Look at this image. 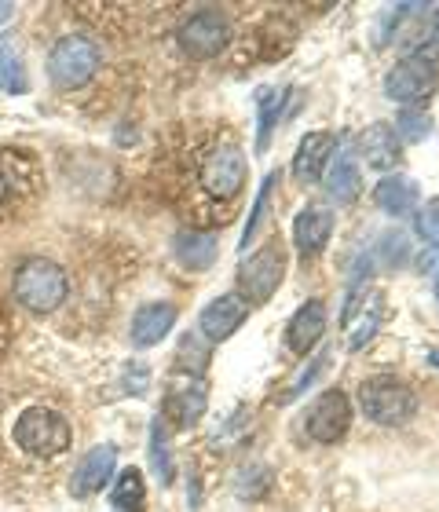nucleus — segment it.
Listing matches in <instances>:
<instances>
[{
  "label": "nucleus",
  "instance_id": "412c9836",
  "mask_svg": "<svg viewBox=\"0 0 439 512\" xmlns=\"http://www.w3.org/2000/svg\"><path fill=\"white\" fill-rule=\"evenodd\" d=\"M176 256H180L183 267L205 271V267H213V260H216V238L198 235V231H183V235H176Z\"/></svg>",
  "mask_w": 439,
  "mask_h": 512
},
{
  "label": "nucleus",
  "instance_id": "39448f33",
  "mask_svg": "<svg viewBox=\"0 0 439 512\" xmlns=\"http://www.w3.org/2000/svg\"><path fill=\"white\" fill-rule=\"evenodd\" d=\"M436 85H439L436 63H432L425 52H418V55H407L403 63H396L388 70L385 96L392 99V103H399L403 110H410V107H421V103L436 92Z\"/></svg>",
  "mask_w": 439,
  "mask_h": 512
},
{
  "label": "nucleus",
  "instance_id": "c85d7f7f",
  "mask_svg": "<svg viewBox=\"0 0 439 512\" xmlns=\"http://www.w3.org/2000/svg\"><path fill=\"white\" fill-rule=\"evenodd\" d=\"M418 235L425 238L429 246L439 249V198H436V202H429L418 213Z\"/></svg>",
  "mask_w": 439,
  "mask_h": 512
},
{
  "label": "nucleus",
  "instance_id": "5701e85b",
  "mask_svg": "<svg viewBox=\"0 0 439 512\" xmlns=\"http://www.w3.org/2000/svg\"><path fill=\"white\" fill-rule=\"evenodd\" d=\"M26 77L19 66V48L11 41V33H0V92H22Z\"/></svg>",
  "mask_w": 439,
  "mask_h": 512
},
{
  "label": "nucleus",
  "instance_id": "f8f14e48",
  "mask_svg": "<svg viewBox=\"0 0 439 512\" xmlns=\"http://www.w3.org/2000/svg\"><path fill=\"white\" fill-rule=\"evenodd\" d=\"M37 187V165L26 150H0V205L19 202Z\"/></svg>",
  "mask_w": 439,
  "mask_h": 512
},
{
  "label": "nucleus",
  "instance_id": "dca6fc26",
  "mask_svg": "<svg viewBox=\"0 0 439 512\" xmlns=\"http://www.w3.org/2000/svg\"><path fill=\"white\" fill-rule=\"evenodd\" d=\"M333 235V213L322 205H308L300 209L297 224H293V242H297L300 256H319Z\"/></svg>",
  "mask_w": 439,
  "mask_h": 512
},
{
  "label": "nucleus",
  "instance_id": "0eeeda50",
  "mask_svg": "<svg viewBox=\"0 0 439 512\" xmlns=\"http://www.w3.org/2000/svg\"><path fill=\"white\" fill-rule=\"evenodd\" d=\"M202 187L220 202H231L246 187V154L235 143L213 147L202 161Z\"/></svg>",
  "mask_w": 439,
  "mask_h": 512
},
{
  "label": "nucleus",
  "instance_id": "bb28decb",
  "mask_svg": "<svg viewBox=\"0 0 439 512\" xmlns=\"http://www.w3.org/2000/svg\"><path fill=\"white\" fill-rule=\"evenodd\" d=\"M429 132H432V121H429V114H425V110L410 107V110H403V114H399V121H396L399 143H403V139H407V143H421Z\"/></svg>",
  "mask_w": 439,
  "mask_h": 512
},
{
  "label": "nucleus",
  "instance_id": "9d476101",
  "mask_svg": "<svg viewBox=\"0 0 439 512\" xmlns=\"http://www.w3.org/2000/svg\"><path fill=\"white\" fill-rule=\"evenodd\" d=\"M249 319V300L242 293H224L205 304L202 319H198V330L209 344L227 341L235 330H242V322Z\"/></svg>",
  "mask_w": 439,
  "mask_h": 512
},
{
  "label": "nucleus",
  "instance_id": "f257e3e1",
  "mask_svg": "<svg viewBox=\"0 0 439 512\" xmlns=\"http://www.w3.org/2000/svg\"><path fill=\"white\" fill-rule=\"evenodd\" d=\"M11 293L26 311H37V315H48L66 300L70 293V278L55 260H44V256H33V260H22L19 271H15V282H11Z\"/></svg>",
  "mask_w": 439,
  "mask_h": 512
},
{
  "label": "nucleus",
  "instance_id": "1a4fd4ad",
  "mask_svg": "<svg viewBox=\"0 0 439 512\" xmlns=\"http://www.w3.org/2000/svg\"><path fill=\"white\" fill-rule=\"evenodd\" d=\"M231 37V26L220 11H198L180 26V48L191 59H213Z\"/></svg>",
  "mask_w": 439,
  "mask_h": 512
},
{
  "label": "nucleus",
  "instance_id": "a878e982",
  "mask_svg": "<svg viewBox=\"0 0 439 512\" xmlns=\"http://www.w3.org/2000/svg\"><path fill=\"white\" fill-rule=\"evenodd\" d=\"M279 183V172H268L264 176V183H260V194H257V202H253V213H249L246 220V231H242V249H249V242L257 238L260 224H264V216H268V198H271V187Z\"/></svg>",
  "mask_w": 439,
  "mask_h": 512
},
{
  "label": "nucleus",
  "instance_id": "2f4dec72",
  "mask_svg": "<svg viewBox=\"0 0 439 512\" xmlns=\"http://www.w3.org/2000/svg\"><path fill=\"white\" fill-rule=\"evenodd\" d=\"M436 48H439V15H436Z\"/></svg>",
  "mask_w": 439,
  "mask_h": 512
},
{
  "label": "nucleus",
  "instance_id": "473e14b6",
  "mask_svg": "<svg viewBox=\"0 0 439 512\" xmlns=\"http://www.w3.org/2000/svg\"><path fill=\"white\" fill-rule=\"evenodd\" d=\"M436 300H439V275H436Z\"/></svg>",
  "mask_w": 439,
  "mask_h": 512
},
{
  "label": "nucleus",
  "instance_id": "7c9ffc66",
  "mask_svg": "<svg viewBox=\"0 0 439 512\" xmlns=\"http://www.w3.org/2000/svg\"><path fill=\"white\" fill-rule=\"evenodd\" d=\"M429 363H432V366H436V370H439V348H436V352H429Z\"/></svg>",
  "mask_w": 439,
  "mask_h": 512
},
{
  "label": "nucleus",
  "instance_id": "4468645a",
  "mask_svg": "<svg viewBox=\"0 0 439 512\" xmlns=\"http://www.w3.org/2000/svg\"><path fill=\"white\" fill-rule=\"evenodd\" d=\"M322 333H326V304L322 300H308V304H300L297 315L286 326V344L297 355H308L322 341Z\"/></svg>",
  "mask_w": 439,
  "mask_h": 512
},
{
  "label": "nucleus",
  "instance_id": "9b49d317",
  "mask_svg": "<svg viewBox=\"0 0 439 512\" xmlns=\"http://www.w3.org/2000/svg\"><path fill=\"white\" fill-rule=\"evenodd\" d=\"M114 465H118V447H110V443L92 447L85 458H81V465L74 469V476H70V494H74V498H92V494H99L110 483V476H114Z\"/></svg>",
  "mask_w": 439,
  "mask_h": 512
},
{
  "label": "nucleus",
  "instance_id": "a211bd4d",
  "mask_svg": "<svg viewBox=\"0 0 439 512\" xmlns=\"http://www.w3.org/2000/svg\"><path fill=\"white\" fill-rule=\"evenodd\" d=\"M205 384L198 377H187L183 384L169 388V399H165V417H172L176 428H191L198 417L205 414Z\"/></svg>",
  "mask_w": 439,
  "mask_h": 512
},
{
  "label": "nucleus",
  "instance_id": "b1692460",
  "mask_svg": "<svg viewBox=\"0 0 439 512\" xmlns=\"http://www.w3.org/2000/svg\"><path fill=\"white\" fill-rule=\"evenodd\" d=\"M282 103H286V92L260 88V96H257V107H260V139H257V147L260 150H268V139H271V132H275V121H279V114H282Z\"/></svg>",
  "mask_w": 439,
  "mask_h": 512
},
{
  "label": "nucleus",
  "instance_id": "2eb2a0df",
  "mask_svg": "<svg viewBox=\"0 0 439 512\" xmlns=\"http://www.w3.org/2000/svg\"><path fill=\"white\" fill-rule=\"evenodd\" d=\"M333 150H337L333 132H308L300 139L297 158H293V176L300 183H315L322 176V169H326V161L333 158Z\"/></svg>",
  "mask_w": 439,
  "mask_h": 512
},
{
  "label": "nucleus",
  "instance_id": "ddd939ff",
  "mask_svg": "<svg viewBox=\"0 0 439 512\" xmlns=\"http://www.w3.org/2000/svg\"><path fill=\"white\" fill-rule=\"evenodd\" d=\"M176 315L180 311L165 304V300H154V304H143L136 315H132V344L136 348H154L169 337V330L176 326Z\"/></svg>",
  "mask_w": 439,
  "mask_h": 512
},
{
  "label": "nucleus",
  "instance_id": "423d86ee",
  "mask_svg": "<svg viewBox=\"0 0 439 512\" xmlns=\"http://www.w3.org/2000/svg\"><path fill=\"white\" fill-rule=\"evenodd\" d=\"M282 275H286V253L282 246H264L260 253L249 256V264H242L238 271V289L249 304H264V300L275 297V289L282 286Z\"/></svg>",
  "mask_w": 439,
  "mask_h": 512
},
{
  "label": "nucleus",
  "instance_id": "f03ea898",
  "mask_svg": "<svg viewBox=\"0 0 439 512\" xmlns=\"http://www.w3.org/2000/svg\"><path fill=\"white\" fill-rule=\"evenodd\" d=\"M15 447L22 454H30V458H55V454H63L70 447V421H66L59 410L52 406H30L26 414L15 421Z\"/></svg>",
  "mask_w": 439,
  "mask_h": 512
},
{
  "label": "nucleus",
  "instance_id": "6e6552de",
  "mask_svg": "<svg viewBox=\"0 0 439 512\" xmlns=\"http://www.w3.org/2000/svg\"><path fill=\"white\" fill-rule=\"evenodd\" d=\"M352 425V403H348V395L330 388V392H322L315 403H311L308 417H304V428H308V436L315 443H337L344 439Z\"/></svg>",
  "mask_w": 439,
  "mask_h": 512
},
{
  "label": "nucleus",
  "instance_id": "6ab92c4d",
  "mask_svg": "<svg viewBox=\"0 0 439 512\" xmlns=\"http://www.w3.org/2000/svg\"><path fill=\"white\" fill-rule=\"evenodd\" d=\"M326 191L337 205H352L363 191V176H359V161H355L352 150H341L333 158L330 172H326Z\"/></svg>",
  "mask_w": 439,
  "mask_h": 512
},
{
  "label": "nucleus",
  "instance_id": "c756f323",
  "mask_svg": "<svg viewBox=\"0 0 439 512\" xmlns=\"http://www.w3.org/2000/svg\"><path fill=\"white\" fill-rule=\"evenodd\" d=\"M8 15H11V4H4V0H0V22L8 19Z\"/></svg>",
  "mask_w": 439,
  "mask_h": 512
},
{
  "label": "nucleus",
  "instance_id": "aec40b11",
  "mask_svg": "<svg viewBox=\"0 0 439 512\" xmlns=\"http://www.w3.org/2000/svg\"><path fill=\"white\" fill-rule=\"evenodd\" d=\"M374 202L381 205V213H388V216L414 213L421 202L418 183L410 180V176H385V180L374 187Z\"/></svg>",
  "mask_w": 439,
  "mask_h": 512
},
{
  "label": "nucleus",
  "instance_id": "f3484780",
  "mask_svg": "<svg viewBox=\"0 0 439 512\" xmlns=\"http://www.w3.org/2000/svg\"><path fill=\"white\" fill-rule=\"evenodd\" d=\"M359 154H363V161L370 169H392L403 158V143H399L396 128L377 121V125H370L359 136Z\"/></svg>",
  "mask_w": 439,
  "mask_h": 512
},
{
  "label": "nucleus",
  "instance_id": "7ed1b4c3",
  "mask_svg": "<svg viewBox=\"0 0 439 512\" xmlns=\"http://www.w3.org/2000/svg\"><path fill=\"white\" fill-rule=\"evenodd\" d=\"M359 406L374 425L396 428L407 425L410 417L418 414V395L396 377H370L359 388Z\"/></svg>",
  "mask_w": 439,
  "mask_h": 512
},
{
  "label": "nucleus",
  "instance_id": "20e7f679",
  "mask_svg": "<svg viewBox=\"0 0 439 512\" xmlns=\"http://www.w3.org/2000/svg\"><path fill=\"white\" fill-rule=\"evenodd\" d=\"M99 59H103V55H99L96 41L70 33V37H59V41H55L52 55H48V77H52V85H59V88H81L96 77Z\"/></svg>",
  "mask_w": 439,
  "mask_h": 512
},
{
  "label": "nucleus",
  "instance_id": "cd10ccee",
  "mask_svg": "<svg viewBox=\"0 0 439 512\" xmlns=\"http://www.w3.org/2000/svg\"><path fill=\"white\" fill-rule=\"evenodd\" d=\"M330 355H333L330 348H326V352H319V355H315V359H311V370H304V374H297V377H293V384H290V388H286V392H282V395H275V399H279V403H293V399H297V395L304 392V384H311V381H315V374H319L322 366L330 363Z\"/></svg>",
  "mask_w": 439,
  "mask_h": 512
},
{
  "label": "nucleus",
  "instance_id": "4be33fe9",
  "mask_svg": "<svg viewBox=\"0 0 439 512\" xmlns=\"http://www.w3.org/2000/svg\"><path fill=\"white\" fill-rule=\"evenodd\" d=\"M114 505L121 512H143L147 509V483L140 469H125L114 480Z\"/></svg>",
  "mask_w": 439,
  "mask_h": 512
},
{
  "label": "nucleus",
  "instance_id": "393cba45",
  "mask_svg": "<svg viewBox=\"0 0 439 512\" xmlns=\"http://www.w3.org/2000/svg\"><path fill=\"white\" fill-rule=\"evenodd\" d=\"M150 465L158 472V480L169 487L176 469H172V454H169V443H165V425H161V417H154V425H150Z\"/></svg>",
  "mask_w": 439,
  "mask_h": 512
}]
</instances>
